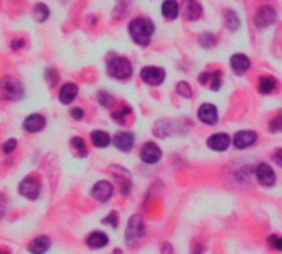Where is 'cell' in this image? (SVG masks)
Masks as SVG:
<instances>
[{
  "label": "cell",
  "instance_id": "41",
  "mask_svg": "<svg viewBox=\"0 0 282 254\" xmlns=\"http://www.w3.org/2000/svg\"><path fill=\"white\" fill-rule=\"evenodd\" d=\"M2 254H9V252H5V251H4V252H2Z\"/></svg>",
  "mask_w": 282,
  "mask_h": 254
},
{
  "label": "cell",
  "instance_id": "12",
  "mask_svg": "<svg viewBox=\"0 0 282 254\" xmlns=\"http://www.w3.org/2000/svg\"><path fill=\"white\" fill-rule=\"evenodd\" d=\"M198 117L201 122H205L208 125H215L216 121H218V109L213 104H203L198 109Z\"/></svg>",
  "mask_w": 282,
  "mask_h": 254
},
{
  "label": "cell",
  "instance_id": "4",
  "mask_svg": "<svg viewBox=\"0 0 282 254\" xmlns=\"http://www.w3.org/2000/svg\"><path fill=\"white\" fill-rule=\"evenodd\" d=\"M18 192H20V195L27 197L30 200H37L40 197V182L33 177L23 178L20 185H18Z\"/></svg>",
  "mask_w": 282,
  "mask_h": 254
},
{
  "label": "cell",
  "instance_id": "8",
  "mask_svg": "<svg viewBox=\"0 0 282 254\" xmlns=\"http://www.w3.org/2000/svg\"><path fill=\"white\" fill-rule=\"evenodd\" d=\"M93 197L97 200V202H108V200L113 197L114 193V186L111 182L108 180H101V182H97L94 186H93Z\"/></svg>",
  "mask_w": 282,
  "mask_h": 254
},
{
  "label": "cell",
  "instance_id": "3",
  "mask_svg": "<svg viewBox=\"0 0 282 254\" xmlns=\"http://www.w3.org/2000/svg\"><path fill=\"white\" fill-rule=\"evenodd\" d=\"M2 92H4V98L9 99V101H18V99L23 98V86L17 78L9 76L4 79Z\"/></svg>",
  "mask_w": 282,
  "mask_h": 254
},
{
  "label": "cell",
  "instance_id": "38",
  "mask_svg": "<svg viewBox=\"0 0 282 254\" xmlns=\"http://www.w3.org/2000/svg\"><path fill=\"white\" fill-rule=\"evenodd\" d=\"M208 79H209V73H203V75L200 76V83L205 84V83L208 81Z\"/></svg>",
  "mask_w": 282,
  "mask_h": 254
},
{
  "label": "cell",
  "instance_id": "24",
  "mask_svg": "<svg viewBox=\"0 0 282 254\" xmlns=\"http://www.w3.org/2000/svg\"><path fill=\"white\" fill-rule=\"evenodd\" d=\"M48 15H50V10H48L47 5H45V4L35 5V9H33V18L37 20V22H45V20L48 18Z\"/></svg>",
  "mask_w": 282,
  "mask_h": 254
},
{
  "label": "cell",
  "instance_id": "28",
  "mask_svg": "<svg viewBox=\"0 0 282 254\" xmlns=\"http://www.w3.org/2000/svg\"><path fill=\"white\" fill-rule=\"evenodd\" d=\"M71 145H73L75 149L80 152L81 157L86 155V145H84V140L81 137H73V139H71Z\"/></svg>",
  "mask_w": 282,
  "mask_h": 254
},
{
  "label": "cell",
  "instance_id": "6",
  "mask_svg": "<svg viewBox=\"0 0 282 254\" xmlns=\"http://www.w3.org/2000/svg\"><path fill=\"white\" fill-rule=\"evenodd\" d=\"M140 78L150 86H159L165 79V71L157 66H147L140 71Z\"/></svg>",
  "mask_w": 282,
  "mask_h": 254
},
{
  "label": "cell",
  "instance_id": "31",
  "mask_svg": "<svg viewBox=\"0 0 282 254\" xmlns=\"http://www.w3.org/2000/svg\"><path fill=\"white\" fill-rule=\"evenodd\" d=\"M97 99H99L101 106H104V108H111V106H113V103H114L113 96L108 94V92H104V91L99 92V96H97Z\"/></svg>",
  "mask_w": 282,
  "mask_h": 254
},
{
  "label": "cell",
  "instance_id": "27",
  "mask_svg": "<svg viewBox=\"0 0 282 254\" xmlns=\"http://www.w3.org/2000/svg\"><path fill=\"white\" fill-rule=\"evenodd\" d=\"M267 244L271 246V249L274 251H282V236L271 235L267 238Z\"/></svg>",
  "mask_w": 282,
  "mask_h": 254
},
{
  "label": "cell",
  "instance_id": "32",
  "mask_svg": "<svg viewBox=\"0 0 282 254\" xmlns=\"http://www.w3.org/2000/svg\"><path fill=\"white\" fill-rule=\"evenodd\" d=\"M269 129L272 132H282V114H277L269 122Z\"/></svg>",
  "mask_w": 282,
  "mask_h": 254
},
{
  "label": "cell",
  "instance_id": "16",
  "mask_svg": "<svg viewBox=\"0 0 282 254\" xmlns=\"http://www.w3.org/2000/svg\"><path fill=\"white\" fill-rule=\"evenodd\" d=\"M50 246H51V243H50L48 236H38L28 244V251L31 254H45L50 249Z\"/></svg>",
  "mask_w": 282,
  "mask_h": 254
},
{
  "label": "cell",
  "instance_id": "30",
  "mask_svg": "<svg viewBox=\"0 0 282 254\" xmlns=\"http://www.w3.org/2000/svg\"><path fill=\"white\" fill-rule=\"evenodd\" d=\"M177 92L183 98H192V89H190V84L185 81H180L177 84Z\"/></svg>",
  "mask_w": 282,
  "mask_h": 254
},
{
  "label": "cell",
  "instance_id": "10",
  "mask_svg": "<svg viewBox=\"0 0 282 254\" xmlns=\"http://www.w3.org/2000/svg\"><path fill=\"white\" fill-rule=\"evenodd\" d=\"M256 178H258V182L264 186H272L275 182V175L272 169L269 167L267 164H259L258 169H256Z\"/></svg>",
  "mask_w": 282,
  "mask_h": 254
},
{
  "label": "cell",
  "instance_id": "2",
  "mask_svg": "<svg viewBox=\"0 0 282 254\" xmlns=\"http://www.w3.org/2000/svg\"><path fill=\"white\" fill-rule=\"evenodd\" d=\"M108 73L116 79H127L132 76V65L127 58L116 56L108 65Z\"/></svg>",
  "mask_w": 282,
  "mask_h": 254
},
{
  "label": "cell",
  "instance_id": "18",
  "mask_svg": "<svg viewBox=\"0 0 282 254\" xmlns=\"http://www.w3.org/2000/svg\"><path fill=\"white\" fill-rule=\"evenodd\" d=\"M78 96V86L73 84V83H68L64 84L61 91H60V101L63 104H69L75 101V98Z\"/></svg>",
  "mask_w": 282,
  "mask_h": 254
},
{
  "label": "cell",
  "instance_id": "14",
  "mask_svg": "<svg viewBox=\"0 0 282 254\" xmlns=\"http://www.w3.org/2000/svg\"><path fill=\"white\" fill-rule=\"evenodd\" d=\"M114 145L122 152H129L134 147V136L130 132H117L114 136Z\"/></svg>",
  "mask_w": 282,
  "mask_h": 254
},
{
  "label": "cell",
  "instance_id": "22",
  "mask_svg": "<svg viewBox=\"0 0 282 254\" xmlns=\"http://www.w3.org/2000/svg\"><path fill=\"white\" fill-rule=\"evenodd\" d=\"M201 15V7L195 0H187L185 2V17L188 20H196Z\"/></svg>",
  "mask_w": 282,
  "mask_h": 254
},
{
  "label": "cell",
  "instance_id": "37",
  "mask_svg": "<svg viewBox=\"0 0 282 254\" xmlns=\"http://www.w3.org/2000/svg\"><path fill=\"white\" fill-rule=\"evenodd\" d=\"M23 46V40H17V42H12V48L14 50H20Z\"/></svg>",
  "mask_w": 282,
  "mask_h": 254
},
{
  "label": "cell",
  "instance_id": "17",
  "mask_svg": "<svg viewBox=\"0 0 282 254\" xmlns=\"http://www.w3.org/2000/svg\"><path fill=\"white\" fill-rule=\"evenodd\" d=\"M231 68L241 75V73H246L249 68H251V61H249V58L246 55L238 53V55L231 56Z\"/></svg>",
  "mask_w": 282,
  "mask_h": 254
},
{
  "label": "cell",
  "instance_id": "7",
  "mask_svg": "<svg viewBox=\"0 0 282 254\" xmlns=\"http://www.w3.org/2000/svg\"><path fill=\"white\" fill-rule=\"evenodd\" d=\"M275 17H277V13L272 9V7H261L256 13V26H259V28H267V26H271L275 22Z\"/></svg>",
  "mask_w": 282,
  "mask_h": 254
},
{
  "label": "cell",
  "instance_id": "23",
  "mask_svg": "<svg viewBox=\"0 0 282 254\" xmlns=\"http://www.w3.org/2000/svg\"><path fill=\"white\" fill-rule=\"evenodd\" d=\"M275 86H277V83H275V79L272 76H262L259 79V92H262V94H269Z\"/></svg>",
  "mask_w": 282,
  "mask_h": 254
},
{
  "label": "cell",
  "instance_id": "20",
  "mask_svg": "<svg viewBox=\"0 0 282 254\" xmlns=\"http://www.w3.org/2000/svg\"><path fill=\"white\" fill-rule=\"evenodd\" d=\"M162 13H163V17L168 20L177 18L179 17V4H177L175 0H165V2L162 4Z\"/></svg>",
  "mask_w": 282,
  "mask_h": 254
},
{
  "label": "cell",
  "instance_id": "13",
  "mask_svg": "<svg viewBox=\"0 0 282 254\" xmlns=\"http://www.w3.org/2000/svg\"><path fill=\"white\" fill-rule=\"evenodd\" d=\"M229 144H231V139H229L228 134H213L211 137L208 139V147L209 149H213V150H226Z\"/></svg>",
  "mask_w": 282,
  "mask_h": 254
},
{
  "label": "cell",
  "instance_id": "19",
  "mask_svg": "<svg viewBox=\"0 0 282 254\" xmlns=\"http://www.w3.org/2000/svg\"><path fill=\"white\" fill-rule=\"evenodd\" d=\"M108 236L104 235V233H101V231H94L93 235H91L89 238H88V246L89 248H93V249H101V248H104V246L108 244Z\"/></svg>",
  "mask_w": 282,
  "mask_h": 254
},
{
  "label": "cell",
  "instance_id": "5",
  "mask_svg": "<svg viewBox=\"0 0 282 254\" xmlns=\"http://www.w3.org/2000/svg\"><path fill=\"white\" fill-rule=\"evenodd\" d=\"M140 236H144V221L139 215H135L129 219L127 231H126V241L130 244V243H134L135 239H139Z\"/></svg>",
  "mask_w": 282,
  "mask_h": 254
},
{
  "label": "cell",
  "instance_id": "40",
  "mask_svg": "<svg viewBox=\"0 0 282 254\" xmlns=\"http://www.w3.org/2000/svg\"><path fill=\"white\" fill-rule=\"evenodd\" d=\"M113 254H122V251H119V249H116V251H114Z\"/></svg>",
  "mask_w": 282,
  "mask_h": 254
},
{
  "label": "cell",
  "instance_id": "11",
  "mask_svg": "<svg viewBox=\"0 0 282 254\" xmlns=\"http://www.w3.org/2000/svg\"><path fill=\"white\" fill-rule=\"evenodd\" d=\"M256 140H258V134L253 132V131H241L234 136L233 139V144L238 147V149H248V147H251Z\"/></svg>",
  "mask_w": 282,
  "mask_h": 254
},
{
  "label": "cell",
  "instance_id": "25",
  "mask_svg": "<svg viewBox=\"0 0 282 254\" xmlns=\"http://www.w3.org/2000/svg\"><path fill=\"white\" fill-rule=\"evenodd\" d=\"M225 22H226V26L229 30H238V26H239V18H238V15H236V13L233 12V10H228L226 13H225Z\"/></svg>",
  "mask_w": 282,
  "mask_h": 254
},
{
  "label": "cell",
  "instance_id": "26",
  "mask_svg": "<svg viewBox=\"0 0 282 254\" xmlns=\"http://www.w3.org/2000/svg\"><path fill=\"white\" fill-rule=\"evenodd\" d=\"M130 114H132V111H130V108H127V106H124V108H122L121 111L114 112L113 117H114V121H117L119 124H126V119H127Z\"/></svg>",
  "mask_w": 282,
  "mask_h": 254
},
{
  "label": "cell",
  "instance_id": "29",
  "mask_svg": "<svg viewBox=\"0 0 282 254\" xmlns=\"http://www.w3.org/2000/svg\"><path fill=\"white\" fill-rule=\"evenodd\" d=\"M221 84V71H215L209 75V86H211L213 91H218Z\"/></svg>",
  "mask_w": 282,
  "mask_h": 254
},
{
  "label": "cell",
  "instance_id": "1",
  "mask_svg": "<svg viewBox=\"0 0 282 254\" xmlns=\"http://www.w3.org/2000/svg\"><path fill=\"white\" fill-rule=\"evenodd\" d=\"M129 33L137 45L146 46L154 35V23L149 18H135L129 23Z\"/></svg>",
  "mask_w": 282,
  "mask_h": 254
},
{
  "label": "cell",
  "instance_id": "35",
  "mask_svg": "<svg viewBox=\"0 0 282 254\" xmlns=\"http://www.w3.org/2000/svg\"><path fill=\"white\" fill-rule=\"evenodd\" d=\"M71 117H73V119H83V117H84V111H83L81 108L71 109Z\"/></svg>",
  "mask_w": 282,
  "mask_h": 254
},
{
  "label": "cell",
  "instance_id": "15",
  "mask_svg": "<svg viewBox=\"0 0 282 254\" xmlns=\"http://www.w3.org/2000/svg\"><path fill=\"white\" fill-rule=\"evenodd\" d=\"M45 124H47V121H45V117L40 116V114H31L28 116L27 119L23 121V129L27 131V132H40Z\"/></svg>",
  "mask_w": 282,
  "mask_h": 254
},
{
  "label": "cell",
  "instance_id": "33",
  "mask_svg": "<svg viewBox=\"0 0 282 254\" xmlns=\"http://www.w3.org/2000/svg\"><path fill=\"white\" fill-rule=\"evenodd\" d=\"M17 147V140L15 139H9L7 142H5L4 145H2V150L5 152V153H10L12 150H14Z\"/></svg>",
  "mask_w": 282,
  "mask_h": 254
},
{
  "label": "cell",
  "instance_id": "36",
  "mask_svg": "<svg viewBox=\"0 0 282 254\" xmlns=\"http://www.w3.org/2000/svg\"><path fill=\"white\" fill-rule=\"evenodd\" d=\"M274 162L277 164L279 167H282V149L275 150V153H274Z\"/></svg>",
  "mask_w": 282,
  "mask_h": 254
},
{
  "label": "cell",
  "instance_id": "34",
  "mask_svg": "<svg viewBox=\"0 0 282 254\" xmlns=\"http://www.w3.org/2000/svg\"><path fill=\"white\" fill-rule=\"evenodd\" d=\"M102 223L106 225V223H109L111 226H113V228H117V221H116V213H111L109 216H106L102 219Z\"/></svg>",
  "mask_w": 282,
  "mask_h": 254
},
{
  "label": "cell",
  "instance_id": "39",
  "mask_svg": "<svg viewBox=\"0 0 282 254\" xmlns=\"http://www.w3.org/2000/svg\"><path fill=\"white\" fill-rule=\"evenodd\" d=\"M168 248H172V246L165 243V244H163V248H162V252L163 254H173V252H168Z\"/></svg>",
  "mask_w": 282,
  "mask_h": 254
},
{
  "label": "cell",
  "instance_id": "9",
  "mask_svg": "<svg viewBox=\"0 0 282 254\" xmlns=\"http://www.w3.org/2000/svg\"><path fill=\"white\" fill-rule=\"evenodd\" d=\"M162 157V150L159 149V145H155L154 142H149L142 147L140 150V158L146 164H157Z\"/></svg>",
  "mask_w": 282,
  "mask_h": 254
},
{
  "label": "cell",
  "instance_id": "21",
  "mask_svg": "<svg viewBox=\"0 0 282 254\" xmlns=\"http://www.w3.org/2000/svg\"><path fill=\"white\" fill-rule=\"evenodd\" d=\"M91 140H93V144L96 147H99V149H102V147H108L111 144V136L108 132H102V131H94L91 132Z\"/></svg>",
  "mask_w": 282,
  "mask_h": 254
}]
</instances>
